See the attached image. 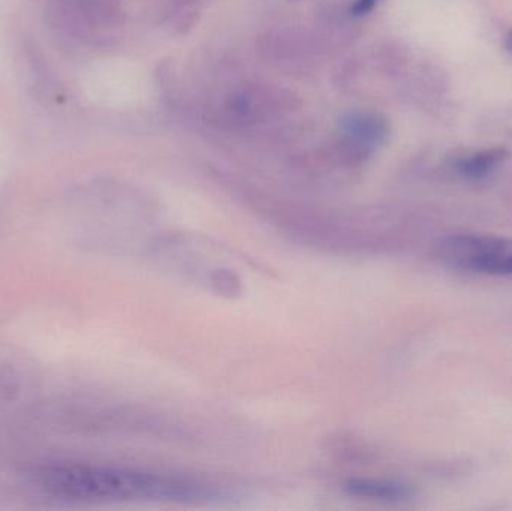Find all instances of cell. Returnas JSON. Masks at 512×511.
Segmentation results:
<instances>
[{
	"mask_svg": "<svg viewBox=\"0 0 512 511\" xmlns=\"http://www.w3.org/2000/svg\"><path fill=\"white\" fill-rule=\"evenodd\" d=\"M507 158V150L502 147L481 150L474 155L465 156L456 162V170L468 179H483L489 176L504 159Z\"/></svg>",
	"mask_w": 512,
	"mask_h": 511,
	"instance_id": "4",
	"label": "cell"
},
{
	"mask_svg": "<svg viewBox=\"0 0 512 511\" xmlns=\"http://www.w3.org/2000/svg\"><path fill=\"white\" fill-rule=\"evenodd\" d=\"M348 132L358 138L361 144L376 146L384 141L385 135H387V126L376 117H351V122H348Z\"/></svg>",
	"mask_w": 512,
	"mask_h": 511,
	"instance_id": "5",
	"label": "cell"
},
{
	"mask_svg": "<svg viewBox=\"0 0 512 511\" xmlns=\"http://www.w3.org/2000/svg\"><path fill=\"white\" fill-rule=\"evenodd\" d=\"M348 491L355 497L378 501H405L412 497L409 486L385 480H354L349 482Z\"/></svg>",
	"mask_w": 512,
	"mask_h": 511,
	"instance_id": "3",
	"label": "cell"
},
{
	"mask_svg": "<svg viewBox=\"0 0 512 511\" xmlns=\"http://www.w3.org/2000/svg\"><path fill=\"white\" fill-rule=\"evenodd\" d=\"M376 3L378 0H358L357 5L354 6V12H357L358 15L366 14L375 8Z\"/></svg>",
	"mask_w": 512,
	"mask_h": 511,
	"instance_id": "6",
	"label": "cell"
},
{
	"mask_svg": "<svg viewBox=\"0 0 512 511\" xmlns=\"http://www.w3.org/2000/svg\"><path fill=\"white\" fill-rule=\"evenodd\" d=\"M505 44H507L508 50L512 51V32L508 33L507 41H505Z\"/></svg>",
	"mask_w": 512,
	"mask_h": 511,
	"instance_id": "7",
	"label": "cell"
},
{
	"mask_svg": "<svg viewBox=\"0 0 512 511\" xmlns=\"http://www.w3.org/2000/svg\"><path fill=\"white\" fill-rule=\"evenodd\" d=\"M438 257L463 272L512 278V237L495 234H454L441 240Z\"/></svg>",
	"mask_w": 512,
	"mask_h": 511,
	"instance_id": "2",
	"label": "cell"
},
{
	"mask_svg": "<svg viewBox=\"0 0 512 511\" xmlns=\"http://www.w3.org/2000/svg\"><path fill=\"white\" fill-rule=\"evenodd\" d=\"M48 497L72 503L183 500L198 495L188 483L126 468L90 464H44L27 474Z\"/></svg>",
	"mask_w": 512,
	"mask_h": 511,
	"instance_id": "1",
	"label": "cell"
}]
</instances>
